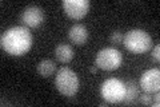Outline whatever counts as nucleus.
Segmentation results:
<instances>
[{"label":"nucleus","instance_id":"obj_1","mask_svg":"<svg viewBox=\"0 0 160 107\" xmlns=\"http://www.w3.org/2000/svg\"><path fill=\"white\" fill-rule=\"evenodd\" d=\"M32 34L24 25H15L3 32L0 38V45L7 54L12 56H22L32 47Z\"/></svg>","mask_w":160,"mask_h":107},{"label":"nucleus","instance_id":"obj_2","mask_svg":"<svg viewBox=\"0 0 160 107\" xmlns=\"http://www.w3.org/2000/svg\"><path fill=\"white\" fill-rule=\"evenodd\" d=\"M123 44L126 45L128 51H131L133 54H144L151 50L152 39L148 35V32H146L144 29L135 28V29H129L124 35Z\"/></svg>","mask_w":160,"mask_h":107},{"label":"nucleus","instance_id":"obj_3","mask_svg":"<svg viewBox=\"0 0 160 107\" xmlns=\"http://www.w3.org/2000/svg\"><path fill=\"white\" fill-rule=\"evenodd\" d=\"M79 78L69 67H62L55 78V86L64 96H73L79 90Z\"/></svg>","mask_w":160,"mask_h":107},{"label":"nucleus","instance_id":"obj_4","mask_svg":"<svg viewBox=\"0 0 160 107\" xmlns=\"http://www.w3.org/2000/svg\"><path fill=\"white\" fill-rule=\"evenodd\" d=\"M100 95L107 103H122L126 96V84L118 78L106 79L100 86Z\"/></svg>","mask_w":160,"mask_h":107},{"label":"nucleus","instance_id":"obj_5","mask_svg":"<svg viewBox=\"0 0 160 107\" xmlns=\"http://www.w3.org/2000/svg\"><path fill=\"white\" fill-rule=\"evenodd\" d=\"M122 62H123L122 52L113 47H106L100 50L96 55V59H95L96 67L106 71L118 70L122 66Z\"/></svg>","mask_w":160,"mask_h":107},{"label":"nucleus","instance_id":"obj_6","mask_svg":"<svg viewBox=\"0 0 160 107\" xmlns=\"http://www.w3.org/2000/svg\"><path fill=\"white\" fill-rule=\"evenodd\" d=\"M62 6L67 16L71 19H82L88 13L91 4L88 0H64Z\"/></svg>","mask_w":160,"mask_h":107},{"label":"nucleus","instance_id":"obj_7","mask_svg":"<svg viewBox=\"0 0 160 107\" xmlns=\"http://www.w3.org/2000/svg\"><path fill=\"white\" fill-rule=\"evenodd\" d=\"M22 23L27 28H36L44 22V12L38 6H29L22 12Z\"/></svg>","mask_w":160,"mask_h":107},{"label":"nucleus","instance_id":"obj_8","mask_svg":"<svg viewBox=\"0 0 160 107\" xmlns=\"http://www.w3.org/2000/svg\"><path fill=\"white\" fill-rule=\"evenodd\" d=\"M140 87L146 93H158L160 90V70L149 68L140 76Z\"/></svg>","mask_w":160,"mask_h":107},{"label":"nucleus","instance_id":"obj_9","mask_svg":"<svg viewBox=\"0 0 160 107\" xmlns=\"http://www.w3.org/2000/svg\"><path fill=\"white\" fill-rule=\"evenodd\" d=\"M68 38L69 40L76 44V45H83L86 44L87 39H88V31L86 28V25L83 24H73L68 31Z\"/></svg>","mask_w":160,"mask_h":107},{"label":"nucleus","instance_id":"obj_10","mask_svg":"<svg viewBox=\"0 0 160 107\" xmlns=\"http://www.w3.org/2000/svg\"><path fill=\"white\" fill-rule=\"evenodd\" d=\"M124 84H126V96H124L122 103H124V104H135L138 102V98H139V86L132 79L127 80Z\"/></svg>","mask_w":160,"mask_h":107},{"label":"nucleus","instance_id":"obj_11","mask_svg":"<svg viewBox=\"0 0 160 107\" xmlns=\"http://www.w3.org/2000/svg\"><path fill=\"white\" fill-rule=\"evenodd\" d=\"M73 55H75L71 45H68V44H59V45H56V48H55V56L62 63L71 62L73 59Z\"/></svg>","mask_w":160,"mask_h":107},{"label":"nucleus","instance_id":"obj_12","mask_svg":"<svg viewBox=\"0 0 160 107\" xmlns=\"http://www.w3.org/2000/svg\"><path fill=\"white\" fill-rule=\"evenodd\" d=\"M36 71L42 78H49V76L56 71V64H55V62H52V60H49V59H43V60L39 62Z\"/></svg>","mask_w":160,"mask_h":107},{"label":"nucleus","instance_id":"obj_13","mask_svg":"<svg viewBox=\"0 0 160 107\" xmlns=\"http://www.w3.org/2000/svg\"><path fill=\"white\" fill-rule=\"evenodd\" d=\"M123 39H124V35L120 31H113L109 35V40L113 44H123Z\"/></svg>","mask_w":160,"mask_h":107},{"label":"nucleus","instance_id":"obj_14","mask_svg":"<svg viewBox=\"0 0 160 107\" xmlns=\"http://www.w3.org/2000/svg\"><path fill=\"white\" fill-rule=\"evenodd\" d=\"M139 102L143 104H152V96L149 95V93H144L139 95Z\"/></svg>","mask_w":160,"mask_h":107},{"label":"nucleus","instance_id":"obj_15","mask_svg":"<svg viewBox=\"0 0 160 107\" xmlns=\"http://www.w3.org/2000/svg\"><path fill=\"white\" fill-rule=\"evenodd\" d=\"M160 45L159 44H156L155 45V48L152 50V59L155 60V62H159L160 60Z\"/></svg>","mask_w":160,"mask_h":107},{"label":"nucleus","instance_id":"obj_16","mask_svg":"<svg viewBox=\"0 0 160 107\" xmlns=\"http://www.w3.org/2000/svg\"><path fill=\"white\" fill-rule=\"evenodd\" d=\"M152 104H153L155 107H159V104H160V95H159V91L156 93V95H155V100L152 102Z\"/></svg>","mask_w":160,"mask_h":107},{"label":"nucleus","instance_id":"obj_17","mask_svg":"<svg viewBox=\"0 0 160 107\" xmlns=\"http://www.w3.org/2000/svg\"><path fill=\"white\" fill-rule=\"evenodd\" d=\"M89 71H91L92 74H96V71H98V67H96V66H93V67H91V68H89Z\"/></svg>","mask_w":160,"mask_h":107}]
</instances>
